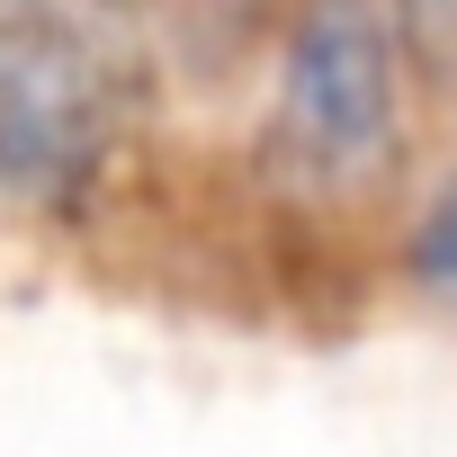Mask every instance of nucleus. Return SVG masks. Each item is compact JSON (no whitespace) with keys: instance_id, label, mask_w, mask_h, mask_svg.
<instances>
[{"instance_id":"1","label":"nucleus","mask_w":457,"mask_h":457,"mask_svg":"<svg viewBox=\"0 0 457 457\" xmlns=\"http://www.w3.org/2000/svg\"><path fill=\"white\" fill-rule=\"evenodd\" d=\"M126 117L108 0H0V188L72 197Z\"/></svg>"},{"instance_id":"2","label":"nucleus","mask_w":457,"mask_h":457,"mask_svg":"<svg viewBox=\"0 0 457 457\" xmlns=\"http://www.w3.org/2000/svg\"><path fill=\"white\" fill-rule=\"evenodd\" d=\"M403 126L395 90V28L377 0H305L287 54H278V108H270V162L332 197L386 170Z\"/></svg>"},{"instance_id":"3","label":"nucleus","mask_w":457,"mask_h":457,"mask_svg":"<svg viewBox=\"0 0 457 457\" xmlns=\"http://www.w3.org/2000/svg\"><path fill=\"white\" fill-rule=\"evenodd\" d=\"M403 278L439 305H457V170L439 179V197L412 215V234H403Z\"/></svg>"},{"instance_id":"4","label":"nucleus","mask_w":457,"mask_h":457,"mask_svg":"<svg viewBox=\"0 0 457 457\" xmlns=\"http://www.w3.org/2000/svg\"><path fill=\"white\" fill-rule=\"evenodd\" d=\"M386 28H395V46H403L421 72L457 81V0H395Z\"/></svg>"}]
</instances>
